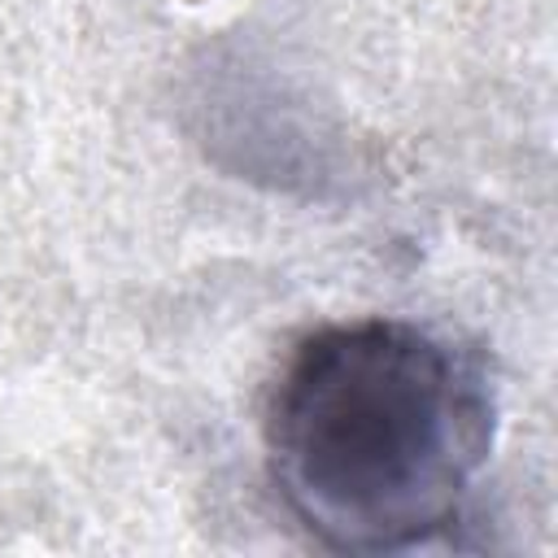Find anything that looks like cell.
I'll list each match as a JSON object with an SVG mask.
<instances>
[{
  "label": "cell",
  "mask_w": 558,
  "mask_h": 558,
  "mask_svg": "<svg viewBox=\"0 0 558 558\" xmlns=\"http://www.w3.org/2000/svg\"><path fill=\"white\" fill-rule=\"evenodd\" d=\"M262 440L279 501L323 549L405 554L458 523L493 449V388L418 323H327L283 357Z\"/></svg>",
  "instance_id": "obj_1"
}]
</instances>
